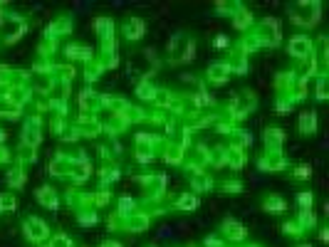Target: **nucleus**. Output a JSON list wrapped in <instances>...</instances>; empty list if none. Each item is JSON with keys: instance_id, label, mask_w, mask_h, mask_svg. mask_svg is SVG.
<instances>
[{"instance_id": "25", "label": "nucleus", "mask_w": 329, "mask_h": 247, "mask_svg": "<svg viewBox=\"0 0 329 247\" xmlns=\"http://www.w3.org/2000/svg\"><path fill=\"white\" fill-rule=\"evenodd\" d=\"M262 208H265L268 213H282V210L287 208V203L282 200V198H275V195H272V198H268V200L262 203Z\"/></svg>"}, {"instance_id": "24", "label": "nucleus", "mask_w": 329, "mask_h": 247, "mask_svg": "<svg viewBox=\"0 0 329 247\" xmlns=\"http://www.w3.org/2000/svg\"><path fill=\"white\" fill-rule=\"evenodd\" d=\"M17 200H15L13 193H0V213H13Z\"/></svg>"}, {"instance_id": "1", "label": "nucleus", "mask_w": 329, "mask_h": 247, "mask_svg": "<svg viewBox=\"0 0 329 247\" xmlns=\"http://www.w3.org/2000/svg\"><path fill=\"white\" fill-rule=\"evenodd\" d=\"M319 13H322V5L319 3H295V5H290L292 23H297L302 28L317 25L319 23Z\"/></svg>"}, {"instance_id": "14", "label": "nucleus", "mask_w": 329, "mask_h": 247, "mask_svg": "<svg viewBox=\"0 0 329 247\" xmlns=\"http://www.w3.org/2000/svg\"><path fill=\"white\" fill-rule=\"evenodd\" d=\"M124 228L131 230V233H141V230L149 228V218H146L143 213H131V215H127V220H124Z\"/></svg>"}, {"instance_id": "19", "label": "nucleus", "mask_w": 329, "mask_h": 247, "mask_svg": "<svg viewBox=\"0 0 329 247\" xmlns=\"http://www.w3.org/2000/svg\"><path fill=\"white\" fill-rule=\"evenodd\" d=\"M37 200H40L45 208H50V210H57V195H55L52 188H47V186L37 191Z\"/></svg>"}, {"instance_id": "31", "label": "nucleus", "mask_w": 329, "mask_h": 247, "mask_svg": "<svg viewBox=\"0 0 329 247\" xmlns=\"http://www.w3.org/2000/svg\"><path fill=\"white\" fill-rule=\"evenodd\" d=\"M312 176V171H310V166H297L295 168V178H300V180H307Z\"/></svg>"}, {"instance_id": "20", "label": "nucleus", "mask_w": 329, "mask_h": 247, "mask_svg": "<svg viewBox=\"0 0 329 247\" xmlns=\"http://www.w3.org/2000/svg\"><path fill=\"white\" fill-rule=\"evenodd\" d=\"M136 96L143 99V101H154V96H156V87L151 84V79H143V82L136 84Z\"/></svg>"}, {"instance_id": "33", "label": "nucleus", "mask_w": 329, "mask_h": 247, "mask_svg": "<svg viewBox=\"0 0 329 247\" xmlns=\"http://www.w3.org/2000/svg\"><path fill=\"white\" fill-rule=\"evenodd\" d=\"M223 188H225V191H235V193H238V191H243V183H238V180H233V183H230V180H228V183H223Z\"/></svg>"}, {"instance_id": "5", "label": "nucleus", "mask_w": 329, "mask_h": 247, "mask_svg": "<svg viewBox=\"0 0 329 247\" xmlns=\"http://www.w3.org/2000/svg\"><path fill=\"white\" fill-rule=\"evenodd\" d=\"M287 52L295 57V59L304 62V59H310L312 52H315V42L310 40L307 35H297V37H292V40L287 42Z\"/></svg>"}, {"instance_id": "12", "label": "nucleus", "mask_w": 329, "mask_h": 247, "mask_svg": "<svg viewBox=\"0 0 329 247\" xmlns=\"http://www.w3.org/2000/svg\"><path fill=\"white\" fill-rule=\"evenodd\" d=\"M143 32H146V25H143V20L139 17H131L124 23V35H127V40H141Z\"/></svg>"}, {"instance_id": "4", "label": "nucleus", "mask_w": 329, "mask_h": 247, "mask_svg": "<svg viewBox=\"0 0 329 247\" xmlns=\"http://www.w3.org/2000/svg\"><path fill=\"white\" fill-rule=\"evenodd\" d=\"M253 42L255 45H262V47H275L280 42V25L277 20H262L258 25V30L253 32Z\"/></svg>"}, {"instance_id": "2", "label": "nucleus", "mask_w": 329, "mask_h": 247, "mask_svg": "<svg viewBox=\"0 0 329 247\" xmlns=\"http://www.w3.org/2000/svg\"><path fill=\"white\" fill-rule=\"evenodd\" d=\"M28 30V23L17 15H0V35H3V42L5 45H13L17 42Z\"/></svg>"}, {"instance_id": "10", "label": "nucleus", "mask_w": 329, "mask_h": 247, "mask_svg": "<svg viewBox=\"0 0 329 247\" xmlns=\"http://www.w3.org/2000/svg\"><path fill=\"white\" fill-rule=\"evenodd\" d=\"M233 74L228 67V62H211V67H208V82L211 84H225L228 82V77Z\"/></svg>"}, {"instance_id": "7", "label": "nucleus", "mask_w": 329, "mask_h": 247, "mask_svg": "<svg viewBox=\"0 0 329 247\" xmlns=\"http://www.w3.org/2000/svg\"><path fill=\"white\" fill-rule=\"evenodd\" d=\"M253 109H255V94H253V92L238 94L235 99H233V104H230V111H233L235 119H245Z\"/></svg>"}, {"instance_id": "38", "label": "nucleus", "mask_w": 329, "mask_h": 247, "mask_svg": "<svg viewBox=\"0 0 329 247\" xmlns=\"http://www.w3.org/2000/svg\"><path fill=\"white\" fill-rule=\"evenodd\" d=\"M302 247H307V245H302Z\"/></svg>"}, {"instance_id": "35", "label": "nucleus", "mask_w": 329, "mask_h": 247, "mask_svg": "<svg viewBox=\"0 0 329 247\" xmlns=\"http://www.w3.org/2000/svg\"><path fill=\"white\" fill-rule=\"evenodd\" d=\"M101 247H121L119 242H112V240H107V242H101Z\"/></svg>"}, {"instance_id": "32", "label": "nucleus", "mask_w": 329, "mask_h": 247, "mask_svg": "<svg viewBox=\"0 0 329 247\" xmlns=\"http://www.w3.org/2000/svg\"><path fill=\"white\" fill-rule=\"evenodd\" d=\"M79 222H82V225H94V222H97V215H94V213H92V215H89V213H82V215H79Z\"/></svg>"}, {"instance_id": "17", "label": "nucleus", "mask_w": 329, "mask_h": 247, "mask_svg": "<svg viewBox=\"0 0 329 247\" xmlns=\"http://www.w3.org/2000/svg\"><path fill=\"white\" fill-rule=\"evenodd\" d=\"M94 28H97V35H99L101 42L114 40V23H112L109 17H99V20L94 23Z\"/></svg>"}, {"instance_id": "15", "label": "nucleus", "mask_w": 329, "mask_h": 247, "mask_svg": "<svg viewBox=\"0 0 329 247\" xmlns=\"http://www.w3.org/2000/svg\"><path fill=\"white\" fill-rule=\"evenodd\" d=\"M65 57L67 59H92L94 52L89 47H85V45H67L65 47Z\"/></svg>"}, {"instance_id": "8", "label": "nucleus", "mask_w": 329, "mask_h": 247, "mask_svg": "<svg viewBox=\"0 0 329 247\" xmlns=\"http://www.w3.org/2000/svg\"><path fill=\"white\" fill-rule=\"evenodd\" d=\"M40 141H43L40 119H37V116H35V119H28V121H25V129H23V143H25L28 149H35Z\"/></svg>"}, {"instance_id": "29", "label": "nucleus", "mask_w": 329, "mask_h": 247, "mask_svg": "<svg viewBox=\"0 0 329 247\" xmlns=\"http://www.w3.org/2000/svg\"><path fill=\"white\" fill-rule=\"evenodd\" d=\"M8 183H10V186H15V188H20V186L25 183V176H23V171H20V168L10 171V176H8Z\"/></svg>"}, {"instance_id": "13", "label": "nucleus", "mask_w": 329, "mask_h": 247, "mask_svg": "<svg viewBox=\"0 0 329 247\" xmlns=\"http://www.w3.org/2000/svg\"><path fill=\"white\" fill-rule=\"evenodd\" d=\"M258 166L262 171H280L287 166V161L282 158V153H265V158H260Z\"/></svg>"}, {"instance_id": "22", "label": "nucleus", "mask_w": 329, "mask_h": 247, "mask_svg": "<svg viewBox=\"0 0 329 247\" xmlns=\"http://www.w3.org/2000/svg\"><path fill=\"white\" fill-rule=\"evenodd\" d=\"M250 23H253V15L248 13V10H243V8H238V13L233 15V25L238 30H245V28H250Z\"/></svg>"}, {"instance_id": "23", "label": "nucleus", "mask_w": 329, "mask_h": 247, "mask_svg": "<svg viewBox=\"0 0 329 247\" xmlns=\"http://www.w3.org/2000/svg\"><path fill=\"white\" fill-rule=\"evenodd\" d=\"M0 116L17 119V116H20V107H15L13 101H8V99H0Z\"/></svg>"}, {"instance_id": "6", "label": "nucleus", "mask_w": 329, "mask_h": 247, "mask_svg": "<svg viewBox=\"0 0 329 247\" xmlns=\"http://www.w3.org/2000/svg\"><path fill=\"white\" fill-rule=\"evenodd\" d=\"M23 233H25V237H28L30 242H45L50 237V228L40 218H25Z\"/></svg>"}, {"instance_id": "34", "label": "nucleus", "mask_w": 329, "mask_h": 247, "mask_svg": "<svg viewBox=\"0 0 329 247\" xmlns=\"http://www.w3.org/2000/svg\"><path fill=\"white\" fill-rule=\"evenodd\" d=\"M225 45H228L225 37H218V40H215V47H225Z\"/></svg>"}, {"instance_id": "3", "label": "nucleus", "mask_w": 329, "mask_h": 247, "mask_svg": "<svg viewBox=\"0 0 329 247\" xmlns=\"http://www.w3.org/2000/svg\"><path fill=\"white\" fill-rule=\"evenodd\" d=\"M169 55H171V65L176 62H188L196 57V42L188 40L186 35H176L171 42H169Z\"/></svg>"}, {"instance_id": "21", "label": "nucleus", "mask_w": 329, "mask_h": 247, "mask_svg": "<svg viewBox=\"0 0 329 247\" xmlns=\"http://www.w3.org/2000/svg\"><path fill=\"white\" fill-rule=\"evenodd\" d=\"M191 186H193L198 193H203V191H211L213 180L208 178L205 173H191Z\"/></svg>"}, {"instance_id": "11", "label": "nucleus", "mask_w": 329, "mask_h": 247, "mask_svg": "<svg viewBox=\"0 0 329 247\" xmlns=\"http://www.w3.org/2000/svg\"><path fill=\"white\" fill-rule=\"evenodd\" d=\"M282 141H285L282 129H268V131H265V146H268V153H282Z\"/></svg>"}, {"instance_id": "36", "label": "nucleus", "mask_w": 329, "mask_h": 247, "mask_svg": "<svg viewBox=\"0 0 329 247\" xmlns=\"http://www.w3.org/2000/svg\"><path fill=\"white\" fill-rule=\"evenodd\" d=\"M319 237H322V242H327V240H329V230H322V233H319Z\"/></svg>"}, {"instance_id": "27", "label": "nucleus", "mask_w": 329, "mask_h": 247, "mask_svg": "<svg viewBox=\"0 0 329 247\" xmlns=\"http://www.w3.org/2000/svg\"><path fill=\"white\" fill-rule=\"evenodd\" d=\"M327 96V74H317V99L324 101Z\"/></svg>"}, {"instance_id": "37", "label": "nucleus", "mask_w": 329, "mask_h": 247, "mask_svg": "<svg viewBox=\"0 0 329 247\" xmlns=\"http://www.w3.org/2000/svg\"><path fill=\"white\" fill-rule=\"evenodd\" d=\"M3 141H5V131L0 129V143H3Z\"/></svg>"}, {"instance_id": "18", "label": "nucleus", "mask_w": 329, "mask_h": 247, "mask_svg": "<svg viewBox=\"0 0 329 247\" xmlns=\"http://www.w3.org/2000/svg\"><path fill=\"white\" fill-rule=\"evenodd\" d=\"M223 235L230 237V240H245V228L235 220H225L223 222Z\"/></svg>"}, {"instance_id": "30", "label": "nucleus", "mask_w": 329, "mask_h": 247, "mask_svg": "<svg viewBox=\"0 0 329 247\" xmlns=\"http://www.w3.org/2000/svg\"><path fill=\"white\" fill-rule=\"evenodd\" d=\"M312 200H315V198H312L310 191H302L300 195H297V203H300L302 210H310V208H312Z\"/></svg>"}, {"instance_id": "16", "label": "nucleus", "mask_w": 329, "mask_h": 247, "mask_svg": "<svg viewBox=\"0 0 329 247\" xmlns=\"http://www.w3.org/2000/svg\"><path fill=\"white\" fill-rule=\"evenodd\" d=\"M317 131V111H304L300 114V134L310 136Z\"/></svg>"}, {"instance_id": "28", "label": "nucleus", "mask_w": 329, "mask_h": 247, "mask_svg": "<svg viewBox=\"0 0 329 247\" xmlns=\"http://www.w3.org/2000/svg\"><path fill=\"white\" fill-rule=\"evenodd\" d=\"M50 247H72V240L65 233H57L52 240H50Z\"/></svg>"}, {"instance_id": "26", "label": "nucleus", "mask_w": 329, "mask_h": 247, "mask_svg": "<svg viewBox=\"0 0 329 247\" xmlns=\"http://www.w3.org/2000/svg\"><path fill=\"white\" fill-rule=\"evenodd\" d=\"M176 208H178V210H196V208H198V198L191 195V193H186L183 198H178Z\"/></svg>"}, {"instance_id": "9", "label": "nucleus", "mask_w": 329, "mask_h": 247, "mask_svg": "<svg viewBox=\"0 0 329 247\" xmlns=\"http://www.w3.org/2000/svg\"><path fill=\"white\" fill-rule=\"evenodd\" d=\"M72 28H74V23H72V17H67V15H62V17H57L50 28L45 30V37L47 40L55 42V37H62V35H67V32H72Z\"/></svg>"}]
</instances>
